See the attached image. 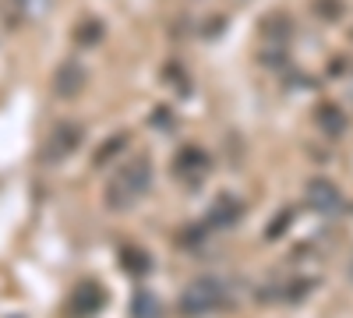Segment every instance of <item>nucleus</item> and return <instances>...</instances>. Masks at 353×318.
<instances>
[{"label":"nucleus","mask_w":353,"mask_h":318,"mask_svg":"<svg viewBox=\"0 0 353 318\" xmlns=\"http://www.w3.org/2000/svg\"><path fill=\"white\" fill-rule=\"evenodd\" d=\"M149 188H152V163L145 159V156H131V159L110 177V184H106V191H103L106 209L124 212V209H131Z\"/></svg>","instance_id":"nucleus-1"},{"label":"nucleus","mask_w":353,"mask_h":318,"mask_svg":"<svg viewBox=\"0 0 353 318\" xmlns=\"http://www.w3.org/2000/svg\"><path fill=\"white\" fill-rule=\"evenodd\" d=\"M226 301H230V294H226L223 279L201 276V279H194V283L184 286V294H181V315L184 318H201V315L219 311Z\"/></svg>","instance_id":"nucleus-2"},{"label":"nucleus","mask_w":353,"mask_h":318,"mask_svg":"<svg viewBox=\"0 0 353 318\" xmlns=\"http://www.w3.org/2000/svg\"><path fill=\"white\" fill-rule=\"evenodd\" d=\"M81 138H85V128H81L78 121L53 124V131L46 135L43 149H39V159H43V163H61V159H68V156L81 146Z\"/></svg>","instance_id":"nucleus-3"},{"label":"nucleus","mask_w":353,"mask_h":318,"mask_svg":"<svg viewBox=\"0 0 353 318\" xmlns=\"http://www.w3.org/2000/svg\"><path fill=\"white\" fill-rule=\"evenodd\" d=\"M106 304V290L99 283H92V279H81L74 290H71V301H68V311L74 315V318H92L99 308Z\"/></svg>","instance_id":"nucleus-4"},{"label":"nucleus","mask_w":353,"mask_h":318,"mask_svg":"<svg viewBox=\"0 0 353 318\" xmlns=\"http://www.w3.org/2000/svg\"><path fill=\"white\" fill-rule=\"evenodd\" d=\"M85 68L81 64H74V61H68V64H61L57 68V74H53V92L61 96V99H71V96H78L81 89H85Z\"/></svg>","instance_id":"nucleus-5"},{"label":"nucleus","mask_w":353,"mask_h":318,"mask_svg":"<svg viewBox=\"0 0 353 318\" xmlns=\"http://www.w3.org/2000/svg\"><path fill=\"white\" fill-rule=\"evenodd\" d=\"M307 206L318 209V212H329L339 206V191L332 181H311L307 184Z\"/></svg>","instance_id":"nucleus-6"},{"label":"nucleus","mask_w":353,"mask_h":318,"mask_svg":"<svg viewBox=\"0 0 353 318\" xmlns=\"http://www.w3.org/2000/svg\"><path fill=\"white\" fill-rule=\"evenodd\" d=\"M205 166H209V156H205L201 149H184L181 156H176V173H184L191 184H194V177H198Z\"/></svg>","instance_id":"nucleus-7"},{"label":"nucleus","mask_w":353,"mask_h":318,"mask_svg":"<svg viewBox=\"0 0 353 318\" xmlns=\"http://www.w3.org/2000/svg\"><path fill=\"white\" fill-rule=\"evenodd\" d=\"M241 212H244V206H241V201L223 198L219 206L212 209V216H209V226H212V230H216V226H230V223H237V219H241Z\"/></svg>","instance_id":"nucleus-8"},{"label":"nucleus","mask_w":353,"mask_h":318,"mask_svg":"<svg viewBox=\"0 0 353 318\" xmlns=\"http://www.w3.org/2000/svg\"><path fill=\"white\" fill-rule=\"evenodd\" d=\"M131 315H134V318H159V301H156V294L138 290L134 301H131Z\"/></svg>","instance_id":"nucleus-9"},{"label":"nucleus","mask_w":353,"mask_h":318,"mask_svg":"<svg viewBox=\"0 0 353 318\" xmlns=\"http://www.w3.org/2000/svg\"><path fill=\"white\" fill-rule=\"evenodd\" d=\"M149 255L145 251H138V248H124V269L128 272H134V276H141V272H149Z\"/></svg>","instance_id":"nucleus-10"},{"label":"nucleus","mask_w":353,"mask_h":318,"mask_svg":"<svg viewBox=\"0 0 353 318\" xmlns=\"http://www.w3.org/2000/svg\"><path fill=\"white\" fill-rule=\"evenodd\" d=\"M99 36H103V25H99V21H81V25L74 28V39H78L81 46H92Z\"/></svg>","instance_id":"nucleus-11"},{"label":"nucleus","mask_w":353,"mask_h":318,"mask_svg":"<svg viewBox=\"0 0 353 318\" xmlns=\"http://www.w3.org/2000/svg\"><path fill=\"white\" fill-rule=\"evenodd\" d=\"M117 149H128V135H113L106 146L96 152V163H106V159H113L117 156Z\"/></svg>","instance_id":"nucleus-12"},{"label":"nucleus","mask_w":353,"mask_h":318,"mask_svg":"<svg viewBox=\"0 0 353 318\" xmlns=\"http://www.w3.org/2000/svg\"><path fill=\"white\" fill-rule=\"evenodd\" d=\"M350 279H353V262H350Z\"/></svg>","instance_id":"nucleus-13"}]
</instances>
